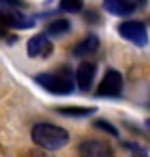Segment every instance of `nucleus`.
<instances>
[{"label": "nucleus", "mask_w": 150, "mask_h": 157, "mask_svg": "<svg viewBox=\"0 0 150 157\" xmlns=\"http://www.w3.org/2000/svg\"><path fill=\"white\" fill-rule=\"evenodd\" d=\"M31 140L43 150L48 151H58L69 142V134L66 128L58 127L52 123H37L31 128Z\"/></svg>", "instance_id": "1"}, {"label": "nucleus", "mask_w": 150, "mask_h": 157, "mask_svg": "<svg viewBox=\"0 0 150 157\" xmlns=\"http://www.w3.org/2000/svg\"><path fill=\"white\" fill-rule=\"evenodd\" d=\"M35 82L39 86H43L46 92L56 94V96L71 94L75 88V77L67 67H60L58 71H52V73H39L35 77Z\"/></svg>", "instance_id": "2"}, {"label": "nucleus", "mask_w": 150, "mask_h": 157, "mask_svg": "<svg viewBox=\"0 0 150 157\" xmlns=\"http://www.w3.org/2000/svg\"><path fill=\"white\" fill-rule=\"evenodd\" d=\"M0 23L6 29H31L35 27V17L27 15L25 12H21L19 8H12V6H0Z\"/></svg>", "instance_id": "3"}, {"label": "nucleus", "mask_w": 150, "mask_h": 157, "mask_svg": "<svg viewBox=\"0 0 150 157\" xmlns=\"http://www.w3.org/2000/svg\"><path fill=\"white\" fill-rule=\"evenodd\" d=\"M123 90V77L116 69H108L96 88L98 98H117Z\"/></svg>", "instance_id": "4"}, {"label": "nucleus", "mask_w": 150, "mask_h": 157, "mask_svg": "<svg viewBox=\"0 0 150 157\" xmlns=\"http://www.w3.org/2000/svg\"><path fill=\"white\" fill-rule=\"evenodd\" d=\"M117 33L125 40H129L131 44L139 46V48H143V46L148 44V33H146V27H144L143 21H123L117 27Z\"/></svg>", "instance_id": "5"}, {"label": "nucleus", "mask_w": 150, "mask_h": 157, "mask_svg": "<svg viewBox=\"0 0 150 157\" xmlns=\"http://www.w3.org/2000/svg\"><path fill=\"white\" fill-rule=\"evenodd\" d=\"M79 157H114L112 146L104 140H83L79 144Z\"/></svg>", "instance_id": "6"}, {"label": "nucleus", "mask_w": 150, "mask_h": 157, "mask_svg": "<svg viewBox=\"0 0 150 157\" xmlns=\"http://www.w3.org/2000/svg\"><path fill=\"white\" fill-rule=\"evenodd\" d=\"M54 50L46 33H39L27 40V56L29 58H48Z\"/></svg>", "instance_id": "7"}, {"label": "nucleus", "mask_w": 150, "mask_h": 157, "mask_svg": "<svg viewBox=\"0 0 150 157\" xmlns=\"http://www.w3.org/2000/svg\"><path fill=\"white\" fill-rule=\"evenodd\" d=\"M104 2V8L112 13V15H117V17H125L140 8L146 0H102Z\"/></svg>", "instance_id": "8"}, {"label": "nucleus", "mask_w": 150, "mask_h": 157, "mask_svg": "<svg viewBox=\"0 0 150 157\" xmlns=\"http://www.w3.org/2000/svg\"><path fill=\"white\" fill-rule=\"evenodd\" d=\"M94 75H96V65L91 63V61H83V63L77 67V71H75V82L79 86V90L81 92L91 90Z\"/></svg>", "instance_id": "9"}, {"label": "nucleus", "mask_w": 150, "mask_h": 157, "mask_svg": "<svg viewBox=\"0 0 150 157\" xmlns=\"http://www.w3.org/2000/svg\"><path fill=\"white\" fill-rule=\"evenodd\" d=\"M100 48V38L96 35H87L81 42H77L75 44V48H73V56L75 58H85V56H91V54H94Z\"/></svg>", "instance_id": "10"}, {"label": "nucleus", "mask_w": 150, "mask_h": 157, "mask_svg": "<svg viewBox=\"0 0 150 157\" xmlns=\"http://www.w3.org/2000/svg\"><path fill=\"white\" fill-rule=\"evenodd\" d=\"M54 111H58L64 117H89L96 113V107H79V105H58L54 107Z\"/></svg>", "instance_id": "11"}, {"label": "nucleus", "mask_w": 150, "mask_h": 157, "mask_svg": "<svg viewBox=\"0 0 150 157\" xmlns=\"http://www.w3.org/2000/svg\"><path fill=\"white\" fill-rule=\"evenodd\" d=\"M69 29H71V23H69L67 19H62V17H60V19L50 21L48 25H46L44 33L50 35V36H62V35L69 33Z\"/></svg>", "instance_id": "12"}, {"label": "nucleus", "mask_w": 150, "mask_h": 157, "mask_svg": "<svg viewBox=\"0 0 150 157\" xmlns=\"http://www.w3.org/2000/svg\"><path fill=\"white\" fill-rule=\"evenodd\" d=\"M85 2L83 0H60V10L67 13H79L83 12Z\"/></svg>", "instance_id": "13"}, {"label": "nucleus", "mask_w": 150, "mask_h": 157, "mask_svg": "<svg viewBox=\"0 0 150 157\" xmlns=\"http://www.w3.org/2000/svg\"><path fill=\"white\" fill-rule=\"evenodd\" d=\"M92 127H94V128H100V130H104L106 134L114 136V138H117V136H120V130H117V128L114 127L112 123H108L106 119H96V121L92 123Z\"/></svg>", "instance_id": "14"}, {"label": "nucleus", "mask_w": 150, "mask_h": 157, "mask_svg": "<svg viewBox=\"0 0 150 157\" xmlns=\"http://www.w3.org/2000/svg\"><path fill=\"white\" fill-rule=\"evenodd\" d=\"M0 6H12V8H21L23 0H0Z\"/></svg>", "instance_id": "15"}, {"label": "nucleus", "mask_w": 150, "mask_h": 157, "mask_svg": "<svg viewBox=\"0 0 150 157\" xmlns=\"http://www.w3.org/2000/svg\"><path fill=\"white\" fill-rule=\"evenodd\" d=\"M125 147H129V150H135V155H133V157H148V155L144 153V150H140L139 146H131V144H125Z\"/></svg>", "instance_id": "16"}, {"label": "nucleus", "mask_w": 150, "mask_h": 157, "mask_svg": "<svg viewBox=\"0 0 150 157\" xmlns=\"http://www.w3.org/2000/svg\"><path fill=\"white\" fill-rule=\"evenodd\" d=\"M85 17H87V21H89V23H96L98 21V13L96 12H89Z\"/></svg>", "instance_id": "17"}, {"label": "nucleus", "mask_w": 150, "mask_h": 157, "mask_svg": "<svg viewBox=\"0 0 150 157\" xmlns=\"http://www.w3.org/2000/svg\"><path fill=\"white\" fill-rule=\"evenodd\" d=\"M0 36H6V27L0 23Z\"/></svg>", "instance_id": "18"}, {"label": "nucleus", "mask_w": 150, "mask_h": 157, "mask_svg": "<svg viewBox=\"0 0 150 157\" xmlns=\"http://www.w3.org/2000/svg\"><path fill=\"white\" fill-rule=\"evenodd\" d=\"M146 127H148V128H150V119H148V121H146Z\"/></svg>", "instance_id": "19"}]
</instances>
